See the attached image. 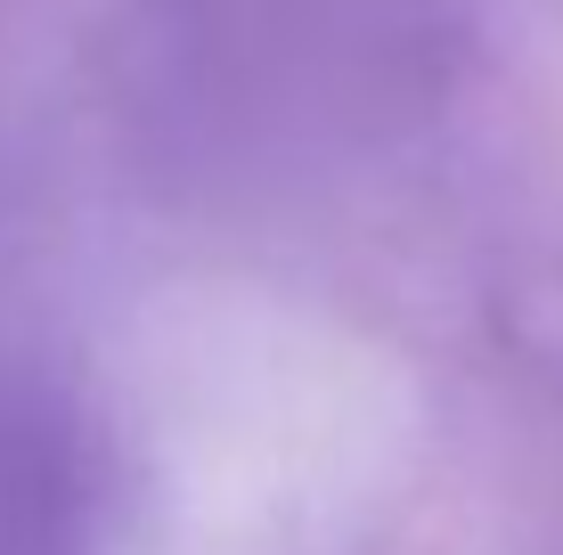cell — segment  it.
Listing matches in <instances>:
<instances>
[{
  "label": "cell",
  "mask_w": 563,
  "mask_h": 555,
  "mask_svg": "<svg viewBox=\"0 0 563 555\" xmlns=\"http://www.w3.org/2000/svg\"><path fill=\"white\" fill-rule=\"evenodd\" d=\"M0 555H82L74 457L33 409H0Z\"/></svg>",
  "instance_id": "obj_1"
}]
</instances>
